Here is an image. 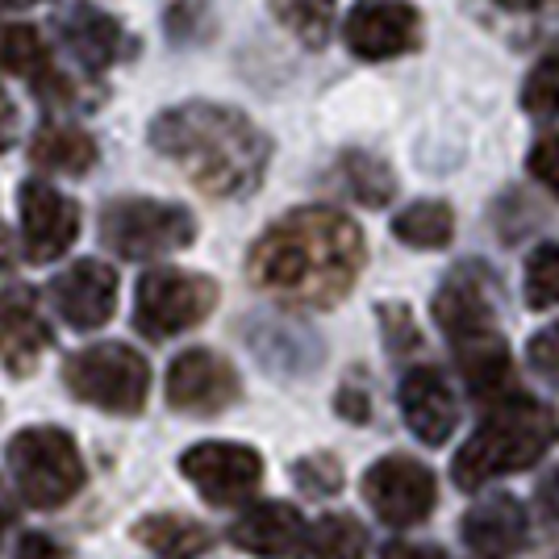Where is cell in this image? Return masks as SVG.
<instances>
[{
    "mask_svg": "<svg viewBox=\"0 0 559 559\" xmlns=\"http://www.w3.org/2000/svg\"><path fill=\"white\" fill-rule=\"evenodd\" d=\"M364 267V234L338 210H293L251 247L247 272L284 305L330 309Z\"/></svg>",
    "mask_w": 559,
    "mask_h": 559,
    "instance_id": "1",
    "label": "cell"
},
{
    "mask_svg": "<svg viewBox=\"0 0 559 559\" xmlns=\"http://www.w3.org/2000/svg\"><path fill=\"white\" fill-rule=\"evenodd\" d=\"M151 146L210 197L255 192L272 159V142L251 117L210 100H192L155 117Z\"/></svg>",
    "mask_w": 559,
    "mask_h": 559,
    "instance_id": "2",
    "label": "cell"
},
{
    "mask_svg": "<svg viewBox=\"0 0 559 559\" xmlns=\"http://www.w3.org/2000/svg\"><path fill=\"white\" fill-rule=\"evenodd\" d=\"M559 439V418L538 405L518 396L510 405H497L485 426L460 447V455L451 460V476L460 489H480L492 476L506 472H522V467L538 464L547 455V447H556Z\"/></svg>",
    "mask_w": 559,
    "mask_h": 559,
    "instance_id": "3",
    "label": "cell"
},
{
    "mask_svg": "<svg viewBox=\"0 0 559 559\" xmlns=\"http://www.w3.org/2000/svg\"><path fill=\"white\" fill-rule=\"evenodd\" d=\"M9 476L34 510H59L84 489V460L68 430L59 426H25L9 443Z\"/></svg>",
    "mask_w": 559,
    "mask_h": 559,
    "instance_id": "4",
    "label": "cell"
},
{
    "mask_svg": "<svg viewBox=\"0 0 559 559\" xmlns=\"http://www.w3.org/2000/svg\"><path fill=\"white\" fill-rule=\"evenodd\" d=\"M63 384L71 396L109 414H139L151 393V364L126 343H96L75 350L63 364Z\"/></svg>",
    "mask_w": 559,
    "mask_h": 559,
    "instance_id": "5",
    "label": "cell"
},
{
    "mask_svg": "<svg viewBox=\"0 0 559 559\" xmlns=\"http://www.w3.org/2000/svg\"><path fill=\"white\" fill-rule=\"evenodd\" d=\"M100 238L121 259H155L167 251H185L197 238V222L180 205L121 197L100 210Z\"/></svg>",
    "mask_w": 559,
    "mask_h": 559,
    "instance_id": "6",
    "label": "cell"
},
{
    "mask_svg": "<svg viewBox=\"0 0 559 559\" xmlns=\"http://www.w3.org/2000/svg\"><path fill=\"white\" fill-rule=\"evenodd\" d=\"M217 305V284L201 272H176V267H155L139 280L134 297V326L164 343L185 330L201 326Z\"/></svg>",
    "mask_w": 559,
    "mask_h": 559,
    "instance_id": "7",
    "label": "cell"
},
{
    "mask_svg": "<svg viewBox=\"0 0 559 559\" xmlns=\"http://www.w3.org/2000/svg\"><path fill=\"white\" fill-rule=\"evenodd\" d=\"M364 501L389 526H418L439 501L435 472L409 455H384L380 464L364 472Z\"/></svg>",
    "mask_w": 559,
    "mask_h": 559,
    "instance_id": "8",
    "label": "cell"
},
{
    "mask_svg": "<svg viewBox=\"0 0 559 559\" xmlns=\"http://www.w3.org/2000/svg\"><path fill=\"white\" fill-rule=\"evenodd\" d=\"M180 472L213 506H238L259 489L263 460L242 443H197L180 455Z\"/></svg>",
    "mask_w": 559,
    "mask_h": 559,
    "instance_id": "9",
    "label": "cell"
},
{
    "mask_svg": "<svg viewBox=\"0 0 559 559\" xmlns=\"http://www.w3.org/2000/svg\"><path fill=\"white\" fill-rule=\"evenodd\" d=\"M242 396L238 372L230 368V359L213 355V350L192 347L180 359H171L167 368V405L192 414V418H213L222 409H230Z\"/></svg>",
    "mask_w": 559,
    "mask_h": 559,
    "instance_id": "10",
    "label": "cell"
},
{
    "mask_svg": "<svg viewBox=\"0 0 559 559\" xmlns=\"http://www.w3.org/2000/svg\"><path fill=\"white\" fill-rule=\"evenodd\" d=\"M22 234H25V255L34 263H50V259L68 255V247L80 238V210L75 201L63 197L59 188L47 180H29L22 185Z\"/></svg>",
    "mask_w": 559,
    "mask_h": 559,
    "instance_id": "11",
    "label": "cell"
},
{
    "mask_svg": "<svg viewBox=\"0 0 559 559\" xmlns=\"http://www.w3.org/2000/svg\"><path fill=\"white\" fill-rule=\"evenodd\" d=\"M421 43V17L405 0H372L347 17V47L359 59H393Z\"/></svg>",
    "mask_w": 559,
    "mask_h": 559,
    "instance_id": "12",
    "label": "cell"
},
{
    "mask_svg": "<svg viewBox=\"0 0 559 559\" xmlns=\"http://www.w3.org/2000/svg\"><path fill=\"white\" fill-rule=\"evenodd\" d=\"M50 301L71 330H100L117 309V272L100 259H80L55 280Z\"/></svg>",
    "mask_w": 559,
    "mask_h": 559,
    "instance_id": "13",
    "label": "cell"
},
{
    "mask_svg": "<svg viewBox=\"0 0 559 559\" xmlns=\"http://www.w3.org/2000/svg\"><path fill=\"white\" fill-rule=\"evenodd\" d=\"M50 347V326L38 309V293L13 284L0 293V364L13 376H29Z\"/></svg>",
    "mask_w": 559,
    "mask_h": 559,
    "instance_id": "14",
    "label": "cell"
},
{
    "mask_svg": "<svg viewBox=\"0 0 559 559\" xmlns=\"http://www.w3.org/2000/svg\"><path fill=\"white\" fill-rule=\"evenodd\" d=\"M59 38H63L71 59L84 63L88 71H105L134 55V43L121 29V22L109 17V13H100L96 4H84V0L71 4L68 13L59 17Z\"/></svg>",
    "mask_w": 559,
    "mask_h": 559,
    "instance_id": "15",
    "label": "cell"
},
{
    "mask_svg": "<svg viewBox=\"0 0 559 559\" xmlns=\"http://www.w3.org/2000/svg\"><path fill=\"white\" fill-rule=\"evenodd\" d=\"M401 414L405 426L418 435L426 447H443L455 430V396L439 368H414L401 380Z\"/></svg>",
    "mask_w": 559,
    "mask_h": 559,
    "instance_id": "16",
    "label": "cell"
},
{
    "mask_svg": "<svg viewBox=\"0 0 559 559\" xmlns=\"http://www.w3.org/2000/svg\"><path fill=\"white\" fill-rule=\"evenodd\" d=\"M305 526L301 513L284 501H259L251 510L242 513L238 522L230 526V543L238 551L255 559H288V556H301V543H305Z\"/></svg>",
    "mask_w": 559,
    "mask_h": 559,
    "instance_id": "17",
    "label": "cell"
},
{
    "mask_svg": "<svg viewBox=\"0 0 559 559\" xmlns=\"http://www.w3.org/2000/svg\"><path fill=\"white\" fill-rule=\"evenodd\" d=\"M531 531V518L522 510V501L513 497H489L476 510H467L464 518V543L472 547V556L480 559H510L522 551Z\"/></svg>",
    "mask_w": 559,
    "mask_h": 559,
    "instance_id": "18",
    "label": "cell"
},
{
    "mask_svg": "<svg viewBox=\"0 0 559 559\" xmlns=\"http://www.w3.org/2000/svg\"><path fill=\"white\" fill-rule=\"evenodd\" d=\"M0 71L34 84V93L43 100H68L71 96L68 80H59V71L50 68V47L34 25H0Z\"/></svg>",
    "mask_w": 559,
    "mask_h": 559,
    "instance_id": "19",
    "label": "cell"
},
{
    "mask_svg": "<svg viewBox=\"0 0 559 559\" xmlns=\"http://www.w3.org/2000/svg\"><path fill=\"white\" fill-rule=\"evenodd\" d=\"M146 551H155L159 559H201L213 547V531L192 522V518H176V513H151L134 526Z\"/></svg>",
    "mask_w": 559,
    "mask_h": 559,
    "instance_id": "20",
    "label": "cell"
},
{
    "mask_svg": "<svg viewBox=\"0 0 559 559\" xmlns=\"http://www.w3.org/2000/svg\"><path fill=\"white\" fill-rule=\"evenodd\" d=\"M29 159L34 167H47V171L84 176L96 164V142L75 126H43L29 142Z\"/></svg>",
    "mask_w": 559,
    "mask_h": 559,
    "instance_id": "21",
    "label": "cell"
},
{
    "mask_svg": "<svg viewBox=\"0 0 559 559\" xmlns=\"http://www.w3.org/2000/svg\"><path fill=\"white\" fill-rule=\"evenodd\" d=\"M460 347V368H464V380L472 384V393L485 396V393H501L506 380H510V350L506 343L480 330V334H467V338H455Z\"/></svg>",
    "mask_w": 559,
    "mask_h": 559,
    "instance_id": "22",
    "label": "cell"
},
{
    "mask_svg": "<svg viewBox=\"0 0 559 559\" xmlns=\"http://www.w3.org/2000/svg\"><path fill=\"white\" fill-rule=\"evenodd\" d=\"M435 322L451 334V338H467L489 330V301L480 293V284L464 276H451L435 297Z\"/></svg>",
    "mask_w": 559,
    "mask_h": 559,
    "instance_id": "23",
    "label": "cell"
},
{
    "mask_svg": "<svg viewBox=\"0 0 559 559\" xmlns=\"http://www.w3.org/2000/svg\"><path fill=\"white\" fill-rule=\"evenodd\" d=\"M301 559H368V531L347 513H326L305 531Z\"/></svg>",
    "mask_w": 559,
    "mask_h": 559,
    "instance_id": "24",
    "label": "cell"
},
{
    "mask_svg": "<svg viewBox=\"0 0 559 559\" xmlns=\"http://www.w3.org/2000/svg\"><path fill=\"white\" fill-rule=\"evenodd\" d=\"M393 234L401 242H409V247L439 251V247L451 242V234H455V213L443 201H418V205H409L405 213H396Z\"/></svg>",
    "mask_w": 559,
    "mask_h": 559,
    "instance_id": "25",
    "label": "cell"
},
{
    "mask_svg": "<svg viewBox=\"0 0 559 559\" xmlns=\"http://www.w3.org/2000/svg\"><path fill=\"white\" fill-rule=\"evenodd\" d=\"M272 13L305 47H326L330 29H334V0H272Z\"/></svg>",
    "mask_w": 559,
    "mask_h": 559,
    "instance_id": "26",
    "label": "cell"
},
{
    "mask_svg": "<svg viewBox=\"0 0 559 559\" xmlns=\"http://www.w3.org/2000/svg\"><path fill=\"white\" fill-rule=\"evenodd\" d=\"M343 176H347V188L364 205H384L396 188L393 171L380 164V159H372V155H364V151L343 155Z\"/></svg>",
    "mask_w": 559,
    "mask_h": 559,
    "instance_id": "27",
    "label": "cell"
},
{
    "mask_svg": "<svg viewBox=\"0 0 559 559\" xmlns=\"http://www.w3.org/2000/svg\"><path fill=\"white\" fill-rule=\"evenodd\" d=\"M522 105L535 117H559V50H547L531 68L522 84Z\"/></svg>",
    "mask_w": 559,
    "mask_h": 559,
    "instance_id": "28",
    "label": "cell"
},
{
    "mask_svg": "<svg viewBox=\"0 0 559 559\" xmlns=\"http://www.w3.org/2000/svg\"><path fill=\"white\" fill-rule=\"evenodd\" d=\"M526 301H531V309L559 305V247H551V242L526 259Z\"/></svg>",
    "mask_w": 559,
    "mask_h": 559,
    "instance_id": "29",
    "label": "cell"
},
{
    "mask_svg": "<svg viewBox=\"0 0 559 559\" xmlns=\"http://www.w3.org/2000/svg\"><path fill=\"white\" fill-rule=\"evenodd\" d=\"M293 476H297V485H301L309 497H334V492L343 489V467L334 455H309L301 464L293 467Z\"/></svg>",
    "mask_w": 559,
    "mask_h": 559,
    "instance_id": "30",
    "label": "cell"
},
{
    "mask_svg": "<svg viewBox=\"0 0 559 559\" xmlns=\"http://www.w3.org/2000/svg\"><path fill=\"white\" fill-rule=\"evenodd\" d=\"M526 359L538 376H547L551 384H559V322L547 330H538L535 338L526 343Z\"/></svg>",
    "mask_w": 559,
    "mask_h": 559,
    "instance_id": "31",
    "label": "cell"
},
{
    "mask_svg": "<svg viewBox=\"0 0 559 559\" xmlns=\"http://www.w3.org/2000/svg\"><path fill=\"white\" fill-rule=\"evenodd\" d=\"M167 29H171L176 43L201 38V34H205V4H201V0H176V4L167 9Z\"/></svg>",
    "mask_w": 559,
    "mask_h": 559,
    "instance_id": "32",
    "label": "cell"
},
{
    "mask_svg": "<svg viewBox=\"0 0 559 559\" xmlns=\"http://www.w3.org/2000/svg\"><path fill=\"white\" fill-rule=\"evenodd\" d=\"M531 171H535V180H543L559 197V134L543 139L531 151Z\"/></svg>",
    "mask_w": 559,
    "mask_h": 559,
    "instance_id": "33",
    "label": "cell"
},
{
    "mask_svg": "<svg viewBox=\"0 0 559 559\" xmlns=\"http://www.w3.org/2000/svg\"><path fill=\"white\" fill-rule=\"evenodd\" d=\"M17 559H68L63 556V547L55 543V538H47V535H25L22 538V547H17Z\"/></svg>",
    "mask_w": 559,
    "mask_h": 559,
    "instance_id": "34",
    "label": "cell"
},
{
    "mask_svg": "<svg viewBox=\"0 0 559 559\" xmlns=\"http://www.w3.org/2000/svg\"><path fill=\"white\" fill-rule=\"evenodd\" d=\"M13 134H17V109H13V100L0 88V151L13 146Z\"/></svg>",
    "mask_w": 559,
    "mask_h": 559,
    "instance_id": "35",
    "label": "cell"
},
{
    "mask_svg": "<svg viewBox=\"0 0 559 559\" xmlns=\"http://www.w3.org/2000/svg\"><path fill=\"white\" fill-rule=\"evenodd\" d=\"M538 506H543V513H547L551 522H559V467L538 485Z\"/></svg>",
    "mask_w": 559,
    "mask_h": 559,
    "instance_id": "36",
    "label": "cell"
},
{
    "mask_svg": "<svg viewBox=\"0 0 559 559\" xmlns=\"http://www.w3.org/2000/svg\"><path fill=\"white\" fill-rule=\"evenodd\" d=\"M338 409H343V418H350V421H368V396L355 393V389H343V393H338Z\"/></svg>",
    "mask_w": 559,
    "mask_h": 559,
    "instance_id": "37",
    "label": "cell"
},
{
    "mask_svg": "<svg viewBox=\"0 0 559 559\" xmlns=\"http://www.w3.org/2000/svg\"><path fill=\"white\" fill-rule=\"evenodd\" d=\"M380 559H443V556L430 551V547H414V543H389Z\"/></svg>",
    "mask_w": 559,
    "mask_h": 559,
    "instance_id": "38",
    "label": "cell"
},
{
    "mask_svg": "<svg viewBox=\"0 0 559 559\" xmlns=\"http://www.w3.org/2000/svg\"><path fill=\"white\" fill-rule=\"evenodd\" d=\"M501 9H510V13H531L538 4H547V0H497Z\"/></svg>",
    "mask_w": 559,
    "mask_h": 559,
    "instance_id": "39",
    "label": "cell"
},
{
    "mask_svg": "<svg viewBox=\"0 0 559 559\" xmlns=\"http://www.w3.org/2000/svg\"><path fill=\"white\" fill-rule=\"evenodd\" d=\"M4 526H9V506H4V497H0V538H4Z\"/></svg>",
    "mask_w": 559,
    "mask_h": 559,
    "instance_id": "40",
    "label": "cell"
},
{
    "mask_svg": "<svg viewBox=\"0 0 559 559\" xmlns=\"http://www.w3.org/2000/svg\"><path fill=\"white\" fill-rule=\"evenodd\" d=\"M25 4H34V0H0V9H25Z\"/></svg>",
    "mask_w": 559,
    "mask_h": 559,
    "instance_id": "41",
    "label": "cell"
}]
</instances>
